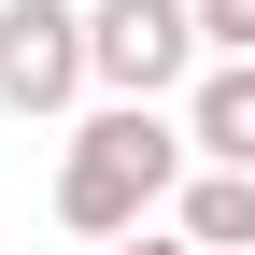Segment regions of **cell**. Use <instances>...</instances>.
Masks as SVG:
<instances>
[{
    "instance_id": "6da1fadb",
    "label": "cell",
    "mask_w": 255,
    "mask_h": 255,
    "mask_svg": "<svg viewBox=\"0 0 255 255\" xmlns=\"http://www.w3.org/2000/svg\"><path fill=\"white\" fill-rule=\"evenodd\" d=\"M170 184H184V128L156 100H100L71 128V156H57V227H71V241H128Z\"/></svg>"
},
{
    "instance_id": "7a4b0ae2",
    "label": "cell",
    "mask_w": 255,
    "mask_h": 255,
    "mask_svg": "<svg viewBox=\"0 0 255 255\" xmlns=\"http://www.w3.org/2000/svg\"><path fill=\"white\" fill-rule=\"evenodd\" d=\"M85 85H100V100L199 85V14H184V0H85Z\"/></svg>"
},
{
    "instance_id": "3957f363",
    "label": "cell",
    "mask_w": 255,
    "mask_h": 255,
    "mask_svg": "<svg viewBox=\"0 0 255 255\" xmlns=\"http://www.w3.org/2000/svg\"><path fill=\"white\" fill-rule=\"evenodd\" d=\"M85 100V0H0V114Z\"/></svg>"
},
{
    "instance_id": "277c9868",
    "label": "cell",
    "mask_w": 255,
    "mask_h": 255,
    "mask_svg": "<svg viewBox=\"0 0 255 255\" xmlns=\"http://www.w3.org/2000/svg\"><path fill=\"white\" fill-rule=\"evenodd\" d=\"M184 156L199 170H255V57H213L184 85Z\"/></svg>"
},
{
    "instance_id": "5b68a950",
    "label": "cell",
    "mask_w": 255,
    "mask_h": 255,
    "mask_svg": "<svg viewBox=\"0 0 255 255\" xmlns=\"http://www.w3.org/2000/svg\"><path fill=\"white\" fill-rule=\"evenodd\" d=\"M170 227L199 255H255V170H184L170 184Z\"/></svg>"
},
{
    "instance_id": "8992f818",
    "label": "cell",
    "mask_w": 255,
    "mask_h": 255,
    "mask_svg": "<svg viewBox=\"0 0 255 255\" xmlns=\"http://www.w3.org/2000/svg\"><path fill=\"white\" fill-rule=\"evenodd\" d=\"M199 14V57H255V0H184Z\"/></svg>"
},
{
    "instance_id": "52a82bcc",
    "label": "cell",
    "mask_w": 255,
    "mask_h": 255,
    "mask_svg": "<svg viewBox=\"0 0 255 255\" xmlns=\"http://www.w3.org/2000/svg\"><path fill=\"white\" fill-rule=\"evenodd\" d=\"M100 255H199L184 227H128V241H100Z\"/></svg>"
}]
</instances>
